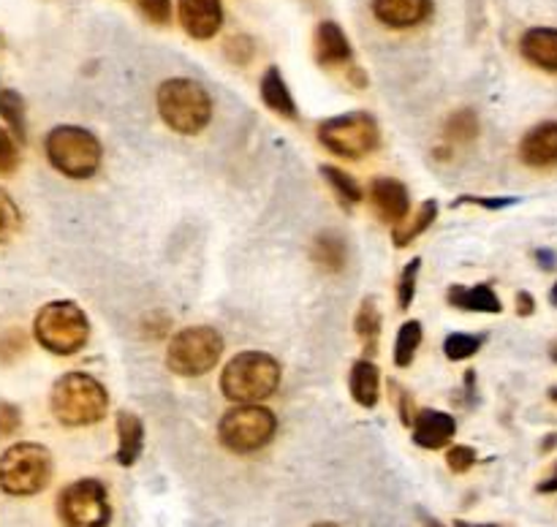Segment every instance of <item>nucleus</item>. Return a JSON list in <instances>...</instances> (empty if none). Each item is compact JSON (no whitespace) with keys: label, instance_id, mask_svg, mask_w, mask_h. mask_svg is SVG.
<instances>
[{"label":"nucleus","instance_id":"nucleus-1","mask_svg":"<svg viewBox=\"0 0 557 527\" xmlns=\"http://www.w3.org/2000/svg\"><path fill=\"white\" fill-rule=\"evenodd\" d=\"M54 418L65 427H90L107 416L109 394L98 378L87 373H65L54 380L49 397Z\"/></svg>","mask_w":557,"mask_h":527},{"label":"nucleus","instance_id":"nucleus-2","mask_svg":"<svg viewBox=\"0 0 557 527\" xmlns=\"http://www.w3.org/2000/svg\"><path fill=\"white\" fill-rule=\"evenodd\" d=\"M281 386V364L264 351H243L226 364L221 375V391L226 400L261 402L272 397Z\"/></svg>","mask_w":557,"mask_h":527},{"label":"nucleus","instance_id":"nucleus-3","mask_svg":"<svg viewBox=\"0 0 557 527\" xmlns=\"http://www.w3.org/2000/svg\"><path fill=\"white\" fill-rule=\"evenodd\" d=\"M158 114L172 130L194 136L212 120V98L196 79H166L158 87Z\"/></svg>","mask_w":557,"mask_h":527},{"label":"nucleus","instance_id":"nucleus-4","mask_svg":"<svg viewBox=\"0 0 557 527\" xmlns=\"http://www.w3.org/2000/svg\"><path fill=\"white\" fill-rule=\"evenodd\" d=\"M33 331L41 348H47L54 356H71L82 351L90 337V324H87L85 310L69 299H58L38 310L33 321Z\"/></svg>","mask_w":557,"mask_h":527},{"label":"nucleus","instance_id":"nucleus-5","mask_svg":"<svg viewBox=\"0 0 557 527\" xmlns=\"http://www.w3.org/2000/svg\"><path fill=\"white\" fill-rule=\"evenodd\" d=\"M49 163L71 179H87L101 168V141L79 125H58L44 141Z\"/></svg>","mask_w":557,"mask_h":527},{"label":"nucleus","instance_id":"nucleus-6","mask_svg":"<svg viewBox=\"0 0 557 527\" xmlns=\"http://www.w3.org/2000/svg\"><path fill=\"white\" fill-rule=\"evenodd\" d=\"M52 478V454L38 443H14L0 456V489L14 498L41 492Z\"/></svg>","mask_w":557,"mask_h":527},{"label":"nucleus","instance_id":"nucleus-7","mask_svg":"<svg viewBox=\"0 0 557 527\" xmlns=\"http://www.w3.org/2000/svg\"><path fill=\"white\" fill-rule=\"evenodd\" d=\"M223 353V337L212 326H188L180 329L169 342L166 367L183 378H199L210 373Z\"/></svg>","mask_w":557,"mask_h":527},{"label":"nucleus","instance_id":"nucleus-8","mask_svg":"<svg viewBox=\"0 0 557 527\" xmlns=\"http://www.w3.org/2000/svg\"><path fill=\"white\" fill-rule=\"evenodd\" d=\"M277 429V418L270 407L259 405V402H243V405L232 407L226 416L218 424V435L226 449L237 451V454H250V451L264 449L272 440Z\"/></svg>","mask_w":557,"mask_h":527},{"label":"nucleus","instance_id":"nucleus-9","mask_svg":"<svg viewBox=\"0 0 557 527\" xmlns=\"http://www.w3.org/2000/svg\"><path fill=\"white\" fill-rule=\"evenodd\" d=\"M379 123L368 112L341 114L319 125V141L341 158H362L379 147Z\"/></svg>","mask_w":557,"mask_h":527},{"label":"nucleus","instance_id":"nucleus-10","mask_svg":"<svg viewBox=\"0 0 557 527\" xmlns=\"http://www.w3.org/2000/svg\"><path fill=\"white\" fill-rule=\"evenodd\" d=\"M60 516L65 527H107L109 500L107 489L96 478H82L60 494Z\"/></svg>","mask_w":557,"mask_h":527},{"label":"nucleus","instance_id":"nucleus-11","mask_svg":"<svg viewBox=\"0 0 557 527\" xmlns=\"http://www.w3.org/2000/svg\"><path fill=\"white\" fill-rule=\"evenodd\" d=\"M370 204H373L375 215L384 223H403L411 210V193H408L406 183L395 177H375L370 185Z\"/></svg>","mask_w":557,"mask_h":527},{"label":"nucleus","instance_id":"nucleus-12","mask_svg":"<svg viewBox=\"0 0 557 527\" xmlns=\"http://www.w3.org/2000/svg\"><path fill=\"white\" fill-rule=\"evenodd\" d=\"M180 25L196 41L212 38L223 25L221 0H180Z\"/></svg>","mask_w":557,"mask_h":527},{"label":"nucleus","instance_id":"nucleus-13","mask_svg":"<svg viewBox=\"0 0 557 527\" xmlns=\"http://www.w3.org/2000/svg\"><path fill=\"white\" fill-rule=\"evenodd\" d=\"M373 14L381 25L406 30L422 25L433 14V0H373Z\"/></svg>","mask_w":557,"mask_h":527},{"label":"nucleus","instance_id":"nucleus-14","mask_svg":"<svg viewBox=\"0 0 557 527\" xmlns=\"http://www.w3.org/2000/svg\"><path fill=\"white\" fill-rule=\"evenodd\" d=\"M522 163L533 168H547L557 163V123H542L520 141Z\"/></svg>","mask_w":557,"mask_h":527},{"label":"nucleus","instance_id":"nucleus-15","mask_svg":"<svg viewBox=\"0 0 557 527\" xmlns=\"http://www.w3.org/2000/svg\"><path fill=\"white\" fill-rule=\"evenodd\" d=\"M457 432V422L444 411H419L413 418V440L422 449H444Z\"/></svg>","mask_w":557,"mask_h":527},{"label":"nucleus","instance_id":"nucleus-16","mask_svg":"<svg viewBox=\"0 0 557 527\" xmlns=\"http://www.w3.org/2000/svg\"><path fill=\"white\" fill-rule=\"evenodd\" d=\"M315 60L321 65H341L351 60V41L337 22H321L315 27Z\"/></svg>","mask_w":557,"mask_h":527},{"label":"nucleus","instance_id":"nucleus-17","mask_svg":"<svg viewBox=\"0 0 557 527\" xmlns=\"http://www.w3.org/2000/svg\"><path fill=\"white\" fill-rule=\"evenodd\" d=\"M522 54L533 65L557 74V30L555 27H531L520 41Z\"/></svg>","mask_w":557,"mask_h":527},{"label":"nucleus","instance_id":"nucleus-18","mask_svg":"<svg viewBox=\"0 0 557 527\" xmlns=\"http://www.w3.org/2000/svg\"><path fill=\"white\" fill-rule=\"evenodd\" d=\"M145 449V424L136 413H117V462L120 465H134Z\"/></svg>","mask_w":557,"mask_h":527},{"label":"nucleus","instance_id":"nucleus-19","mask_svg":"<svg viewBox=\"0 0 557 527\" xmlns=\"http://www.w3.org/2000/svg\"><path fill=\"white\" fill-rule=\"evenodd\" d=\"M446 299L457 310H468V313H500V308H504L498 293L487 283H479V286H451Z\"/></svg>","mask_w":557,"mask_h":527},{"label":"nucleus","instance_id":"nucleus-20","mask_svg":"<svg viewBox=\"0 0 557 527\" xmlns=\"http://www.w3.org/2000/svg\"><path fill=\"white\" fill-rule=\"evenodd\" d=\"M310 259L324 272H343L348 261V244L337 231H324L313 239Z\"/></svg>","mask_w":557,"mask_h":527},{"label":"nucleus","instance_id":"nucleus-21","mask_svg":"<svg viewBox=\"0 0 557 527\" xmlns=\"http://www.w3.org/2000/svg\"><path fill=\"white\" fill-rule=\"evenodd\" d=\"M261 101L272 109V112L283 114V117H297V103H294L292 90H288L286 79H283L281 68H267L261 76Z\"/></svg>","mask_w":557,"mask_h":527},{"label":"nucleus","instance_id":"nucleus-22","mask_svg":"<svg viewBox=\"0 0 557 527\" xmlns=\"http://www.w3.org/2000/svg\"><path fill=\"white\" fill-rule=\"evenodd\" d=\"M348 386H351V397L359 402V405L375 407V402H379V389H381L379 367H375L370 359H359V362H354L351 375H348Z\"/></svg>","mask_w":557,"mask_h":527},{"label":"nucleus","instance_id":"nucleus-23","mask_svg":"<svg viewBox=\"0 0 557 527\" xmlns=\"http://www.w3.org/2000/svg\"><path fill=\"white\" fill-rule=\"evenodd\" d=\"M435 215H438V201L428 199L422 206H419L417 215L406 217L403 223H397L395 231H392V239H395L397 248H406V244H411L419 234L428 231V228L435 223Z\"/></svg>","mask_w":557,"mask_h":527},{"label":"nucleus","instance_id":"nucleus-24","mask_svg":"<svg viewBox=\"0 0 557 527\" xmlns=\"http://www.w3.org/2000/svg\"><path fill=\"white\" fill-rule=\"evenodd\" d=\"M357 335L362 340V348L368 356H373L379 351L381 340V313L375 308V299H364L362 308L357 313Z\"/></svg>","mask_w":557,"mask_h":527},{"label":"nucleus","instance_id":"nucleus-25","mask_svg":"<svg viewBox=\"0 0 557 527\" xmlns=\"http://www.w3.org/2000/svg\"><path fill=\"white\" fill-rule=\"evenodd\" d=\"M321 177L330 183V188L335 190L337 199L343 201V206H354L362 201V188H359L357 179L351 174H346L337 166H321Z\"/></svg>","mask_w":557,"mask_h":527},{"label":"nucleus","instance_id":"nucleus-26","mask_svg":"<svg viewBox=\"0 0 557 527\" xmlns=\"http://www.w3.org/2000/svg\"><path fill=\"white\" fill-rule=\"evenodd\" d=\"M446 139L455 141V145H468L479 136V117L473 109H460V112H451L446 120L444 128Z\"/></svg>","mask_w":557,"mask_h":527},{"label":"nucleus","instance_id":"nucleus-27","mask_svg":"<svg viewBox=\"0 0 557 527\" xmlns=\"http://www.w3.org/2000/svg\"><path fill=\"white\" fill-rule=\"evenodd\" d=\"M0 117L9 123V130L25 141V98L16 90H0Z\"/></svg>","mask_w":557,"mask_h":527},{"label":"nucleus","instance_id":"nucleus-28","mask_svg":"<svg viewBox=\"0 0 557 527\" xmlns=\"http://www.w3.org/2000/svg\"><path fill=\"white\" fill-rule=\"evenodd\" d=\"M422 346V324L419 321H406L397 331L395 342V364L397 367H408L417 356V348Z\"/></svg>","mask_w":557,"mask_h":527},{"label":"nucleus","instance_id":"nucleus-29","mask_svg":"<svg viewBox=\"0 0 557 527\" xmlns=\"http://www.w3.org/2000/svg\"><path fill=\"white\" fill-rule=\"evenodd\" d=\"M484 337L468 335V331H455L444 340V353L451 359V362H462V359L473 356V353L482 348Z\"/></svg>","mask_w":557,"mask_h":527},{"label":"nucleus","instance_id":"nucleus-30","mask_svg":"<svg viewBox=\"0 0 557 527\" xmlns=\"http://www.w3.org/2000/svg\"><path fill=\"white\" fill-rule=\"evenodd\" d=\"M20 206H16V201L0 188V242H9V239L20 231Z\"/></svg>","mask_w":557,"mask_h":527},{"label":"nucleus","instance_id":"nucleus-31","mask_svg":"<svg viewBox=\"0 0 557 527\" xmlns=\"http://www.w3.org/2000/svg\"><path fill=\"white\" fill-rule=\"evenodd\" d=\"M419 266H422V259H413L411 264L403 269L400 280H397V304L400 310L411 308L413 297H417V277H419Z\"/></svg>","mask_w":557,"mask_h":527},{"label":"nucleus","instance_id":"nucleus-32","mask_svg":"<svg viewBox=\"0 0 557 527\" xmlns=\"http://www.w3.org/2000/svg\"><path fill=\"white\" fill-rule=\"evenodd\" d=\"M20 166V147L9 128H0V174H11Z\"/></svg>","mask_w":557,"mask_h":527},{"label":"nucleus","instance_id":"nucleus-33","mask_svg":"<svg viewBox=\"0 0 557 527\" xmlns=\"http://www.w3.org/2000/svg\"><path fill=\"white\" fill-rule=\"evenodd\" d=\"M139 11L156 25H169L172 22V0H136Z\"/></svg>","mask_w":557,"mask_h":527},{"label":"nucleus","instance_id":"nucleus-34","mask_svg":"<svg viewBox=\"0 0 557 527\" xmlns=\"http://www.w3.org/2000/svg\"><path fill=\"white\" fill-rule=\"evenodd\" d=\"M446 462H449V467L455 473H468L476 465V451H473L471 446H455V449L449 451V456H446Z\"/></svg>","mask_w":557,"mask_h":527},{"label":"nucleus","instance_id":"nucleus-35","mask_svg":"<svg viewBox=\"0 0 557 527\" xmlns=\"http://www.w3.org/2000/svg\"><path fill=\"white\" fill-rule=\"evenodd\" d=\"M226 54L237 65H245L250 58H253V41L248 36H234L226 41Z\"/></svg>","mask_w":557,"mask_h":527},{"label":"nucleus","instance_id":"nucleus-36","mask_svg":"<svg viewBox=\"0 0 557 527\" xmlns=\"http://www.w3.org/2000/svg\"><path fill=\"white\" fill-rule=\"evenodd\" d=\"M22 413L20 407L11 405V402H0V438H9L20 429Z\"/></svg>","mask_w":557,"mask_h":527},{"label":"nucleus","instance_id":"nucleus-37","mask_svg":"<svg viewBox=\"0 0 557 527\" xmlns=\"http://www.w3.org/2000/svg\"><path fill=\"white\" fill-rule=\"evenodd\" d=\"M22 351H25V337L20 331L11 329L9 335H3V340H0V359H11Z\"/></svg>","mask_w":557,"mask_h":527},{"label":"nucleus","instance_id":"nucleus-38","mask_svg":"<svg viewBox=\"0 0 557 527\" xmlns=\"http://www.w3.org/2000/svg\"><path fill=\"white\" fill-rule=\"evenodd\" d=\"M479 204V206H487V210H500V206H509V204H517L520 199H484V196H462V199H457L455 204Z\"/></svg>","mask_w":557,"mask_h":527},{"label":"nucleus","instance_id":"nucleus-39","mask_svg":"<svg viewBox=\"0 0 557 527\" xmlns=\"http://www.w3.org/2000/svg\"><path fill=\"white\" fill-rule=\"evenodd\" d=\"M533 310H536V302H533L531 293H528V291L517 293V313H520V315H531Z\"/></svg>","mask_w":557,"mask_h":527},{"label":"nucleus","instance_id":"nucleus-40","mask_svg":"<svg viewBox=\"0 0 557 527\" xmlns=\"http://www.w3.org/2000/svg\"><path fill=\"white\" fill-rule=\"evenodd\" d=\"M539 492H557V465H555L553 476H549L547 481L539 484Z\"/></svg>","mask_w":557,"mask_h":527},{"label":"nucleus","instance_id":"nucleus-41","mask_svg":"<svg viewBox=\"0 0 557 527\" xmlns=\"http://www.w3.org/2000/svg\"><path fill=\"white\" fill-rule=\"evenodd\" d=\"M536 259L542 261L544 269H553V266H555V253H549V250H539Z\"/></svg>","mask_w":557,"mask_h":527},{"label":"nucleus","instance_id":"nucleus-42","mask_svg":"<svg viewBox=\"0 0 557 527\" xmlns=\"http://www.w3.org/2000/svg\"><path fill=\"white\" fill-rule=\"evenodd\" d=\"M555 443H557V435H553V438H547V443H544V449H553Z\"/></svg>","mask_w":557,"mask_h":527},{"label":"nucleus","instance_id":"nucleus-43","mask_svg":"<svg viewBox=\"0 0 557 527\" xmlns=\"http://www.w3.org/2000/svg\"><path fill=\"white\" fill-rule=\"evenodd\" d=\"M457 527H495V525H466V522H457Z\"/></svg>","mask_w":557,"mask_h":527},{"label":"nucleus","instance_id":"nucleus-44","mask_svg":"<svg viewBox=\"0 0 557 527\" xmlns=\"http://www.w3.org/2000/svg\"><path fill=\"white\" fill-rule=\"evenodd\" d=\"M549 299H553V304H557V283H555V288H553V293H549Z\"/></svg>","mask_w":557,"mask_h":527},{"label":"nucleus","instance_id":"nucleus-45","mask_svg":"<svg viewBox=\"0 0 557 527\" xmlns=\"http://www.w3.org/2000/svg\"><path fill=\"white\" fill-rule=\"evenodd\" d=\"M313 527H341V525H332V522H321V525H313Z\"/></svg>","mask_w":557,"mask_h":527},{"label":"nucleus","instance_id":"nucleus-46","mask_svg":"<svg viewBox=\"0 0 557 527\" xmlns=\"http://www.w3.org/2000/svg\"><path fill=\"white\" fill-rule=\"evenodd\" d=\"M549 353H553V362H557V342H555V346H553V351H549Z\"/></svg>","mask_w":557,"mask_h":527},{"label":"nucleus","instance_id":"nucleus-47","mask_svg":"<svg viewBox=\"0 0 557 527\" xmlns=\"http://www.w3.org/2000/svg\"><path fill=\"white\" fill-rule=\"evenodd\" d=\"M553 400L557 402V389H553Z\"/></svg>","mask_w":557,"mask_h":527}]
</instances>
